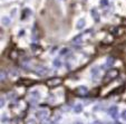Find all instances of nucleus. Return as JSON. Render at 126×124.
Returning a JSON list of instances; mask_svg holds the SVG:
<instances>
[{
    "label": "nucleus",
    "instance_id": "obj_1",
    "mask_svg": "<svg viewBox=\"0 0 126 124\" xmlns=\"http://www.w3.org/2000/svg\"><path fill=\"white\" fill-rule=\"evenodd\" d=\"M119 75V72L118 69H110L108 72H106V74H105L104 76V82L105 83H108V82L113 81V79H115L117 76Z\"/></svg>",
    "mask_w": 126,
    "mask_h": 124
},
{
    "label": "nucleus",
    "instance_id": "obj_2",
    "mask_svg": "<svg viewBox=\"0 0 126 124\" xmlns=\"http://www.w3.org/2000/svg\"><path fill=\"white\" fill-rule=\"evenodd\" d=\"M62 78H59V77H52V78L48 79L47 82H46V84H47L48 87H57V86H59L60 84H62Z\"/></svg>",
    "mask_w": 126,
    "mask_h": 124
},
{
    "label": "nucleus",
    "instance_id": "obj_3",
    "mask_svg": "<svg viewBox=\"0 0 126 124\" xmlns=\"http://www.w3.org/2000/svg\"><path fill=\"white\" fill-rule=\"evenodd\" d=\"M36 116L40 122H45L48 119V111L47 110H39L36 113Z\"/></svg>",
    "mask_w": 126,
    "mask_h": 124
},
{
    "label": "nucleus",
    "instance_id": "obj_4",
    "mask_svg": "<svg viewBox=\"0 0 126 124\" xmlns=\"http://www.w3.org/2000/svg\"><path fill=\"white\" fill-rule=\"evenodd\" d=\"M39 100H40V94L37 91H32L29 94V101H30L31 104H36Z\"/></svg>",
    "mask_w": 126,
    "mask_h": 124
},
{
    "label": "nucleus",
    "instance_id": "obj_5",
    "mask_svg": "<svg viewBox=\"0 0 126 124\" xmlns=\"http://www.w3.org/2000/svg\"><path fill=\"white\" fill-rule=\"evenodd\" d=\"M48 68L45 66H43V65H40V66H37V68H36V74L39 75V76H46V75L48 74Z\"/></svg>",
    "mask_w": 126,
    "mask_h": 124
},
{
    "label": "nucleus",
    "instance_id": "obj_6",
    "mask_svg": "<svg viewBox=\"0 0 126 124\" xmlns=\"http://www.w3.org/2000/svg\"><path fill=\"white\" fill-rule=\"evenodd\" d=\"M75 94L78 96H84L88 94V88L86 86H78V87L75 89Z\"/></svg>",
    "mask_w": 126,
    "mask_h": 124
},
{
    "label": "nucleus",
    "instance_id": "obj_7",
    "mask_svg": "<svg viewBox=\"0 0 126 124\" xmlns=\"http://www.w3.org/2000/svg\"><path fill=\"white\" fill-rule=\"evenodd\" d=\"M108 114H110L113 119H116L117 115H118V108H117V106H110V107L108 108Z\"/></svg>",
    "mask_w": 126,
    "mask_h": 124
},
{
    "label": "nucleus",
    "instance_id": "obj_8",
    "mask_svg": "<svg viewBox=\"0 0 126 124\" xmlns=\"http://www.w3.org/2000/svg\"><path fill=\"white\" fill-rule=\"evenodd\" d=\"M85 26H86V20L84 19V18H80V19L77 21V24H76V28L78 29V30H81Z\"/></svg>",
    "mask_w": 126,
    "mask_h": 124
},
{
    "label": "nucleus",
    "instance_id": "obj_9",
    "mask_svg": "<svg viewBox=\"0 0 126 124\" xmlns=\"http://www.w3.org/2000/svg\"><path fill=\"white\" fill-rule=\"evenodd\" d=\"M98 71H99V68H98L97 66L92 68V76H93V78H96V77L99 75V72H98Z\"/></svg>",
    "mask_w": 126,
    "mask_h": 124
},
{
    "label": "nucleus",
    "instance_id": "obj_10",
    "mask_svg": "<svg viewBox=\"0 0 126 124\" xmlns=\"http://www.w3.org/2000/svg\"><path fill=\"white\" fill-rule=\"evenodd\" d=\"M83 40V35H77V36H75L74 38L71 39V41H73V43L74 44H78V43H80V41Z\"/></svg>",
    "mask_w": 126,
    "mask_h": 124
},
{
    "label": "nucleus",
    "instance_id": "obj_11",
    "mask_svg": "<svg viewBox=\"0 0 126 124\" xmlns=\"http://www.w3.org/2000/svg\"><path fill=\"white\" fill-rule=\"evenodd\" d=\"M19 85H26V86H29V85H32L33 82H30L28 79H21V82H19Z\"/></svg>",
    "mask_w": 126,
    "mask_h": 124
},
{
    "label": "nucleus",
    "instance_id": "obj_12",
    "mask_svg": "<svg viewBox=\"0 0 126 124\" xmlns=\"http://www.w3.org/2000/svg\"><path fill=\"white\" fill-rule=\"evenodd\" d=\"M30 15H31V11L29 10V8H26V9L24 10V15H22L21 19L25 20V19H26V17H27V16H30Z\"/></svg>",
    "mask_w": 126,
    "mask_h": 124
},
{
    "label": "nucleus",
    "instance_id": "obj_13",
    "mask_svg": "<svg viewBox=\"0 0 126 124\" xmlns=\"http://www.w3.org/2000/svg\"><path fill=\"white\" fill-rule=\"evenodd\" d=\"M10 58L14 60H16L17 58H18V52H17L16 49H14L11 53H10Z\"/></svg>",
    "mask_w": 126,
    "mask_h": 124
},
{
    "label": "nucleus",
    "instance_id": "obj_14",
    "mask_svg": "<svg viewBox=\"0 0 126 124\" xmlns=\"http://www.w3.org/2000/svg\"><path fill=\"white\" fill-rule=\"evenodd\" d=\"M91 14H92V16H94V18H95L96 21H98V19H99V16H98L97 10H96V9H92Z\"/></svg>",
    "mask_w": 126,
    "mask_h": 124
},
{
    "label": "nucleus",
    "instance_id": "obj_15",
    "mask_svg": "<svg viewBox=\"0 0 126 124\" xmlns=\"http://www.w3.org/2000/svg\"><path fill=\"white\" fill-rule=\"evenodd\" d=\"M1 22H2L3 26H8V25L10 24V18H8V17H2V20H1Z\"/></svg>",
    "mask_w": 126,
    "mask_h": 124
},
{
    "label": "nucleus",
    "instance_id": "obj_16",
    "mask_svg": "<svg viewBox=\"0 0 126 124\" xmlns=\"http://www.w3.org/2000/svg\"><path fill=\"white\" fill-rule=\"evenodd\" d=\"M81 111H83V106H81L80 104L75 105V107H74V112L75 113H80Z\"/></svg>",
    "mask_w": 126,
    "mask_h": 124
},
{
    "label": "nucleus",
    "instance_id": "obj_17",
    "mask_svg": "<svg viewBox=\"0 0 126 124\" xmlns=\"http://www.w3.org/2000/svg\"><path fill=\"white\" fill-rule=\"evenodd\" d=\"M52 65H54V67H57L58 68V67L62 66V62H60L59 59H55L54 60V63H52Z\"/></svg>",
    "mask_w": 126,
    "mask_h": 124
},
{
    "label": "nucleus",
    "instance_id": "obj_18",
    "mask_svg": "<svg viewBox=\"0 0 126 124\" xmlns=\"http://www.w3.org/2000/svg\"><path fill=\"white\" fill-rule=\"evenodd\" d=\"M99 5L100 6H107V5H108V0H100Z\"/></svg>",
    "mask_w": 126,
    "mask_h": 124
},
{
    "label": "nucleus",
    "instance_id": "obj_19",
    "mask_svg": "<svg viewBox=\"0 0 126 124\" xmlns=\"http://www.w3.org/2000/svg\"><path fill=\"white\" fill-rule=\"evenodd\" d=\"M113 62H114V59H113V58H110V59H108V60H107L106 67H110V66H112V65H113Z\"/></svg>",
    "mask_w": 126,
    "mask_h": 124
},
{
    "label": "nucleus",
    "instance_id": "obj_20",
    "mask_svg": "<svg viewBox=\"0 0 126 124\" xmlns=\"http://www.w3.org/2000/svg\"><path fill=\"white\" fill-rule=\"evenodd\" d=\"M121 116H122V119H123L124 121H126V110H124L123 112H122V115H121Z\"/></svg>",
    "mask_w": 126,
    "mask_h": 124
},
{
    "label": "nucleus",
    "instance_id": "obj_21",
    "mask_svg": "<svg viewBox=\"0 0 126 124\" xmlns=\"http://www.w3.org/2000/svg\"><path fill=\"white\" fill-rule=\"evenodd\" d=\"M5 103H6L5 98H3V97H1V102H0V106H1V107H3V106H5Z\"/></svg>",
    "mask_w": 126,
    "mask_h": 124
},
{
    "label": "nucleus",
    "instance_id": "obj_22",
    "mask_svg": "<svg viewBox=\"0 0 126 124\" xmlns=\"http://www.w3.org/2000/svg\"><path fill=\"white\" fill-rule=\"evenodd\" d=\"M26 124H37V123H36V121H35V120H33V119H30L28 122H27Z\"/></svg>",
    "mask_w": 126,
    "mask_h": 124
},
{
    "label": "nucleus",
    "instance_id": "obj_23",
    "mask_svg": "<svg viewBox=\"0 0 126 124\" xmlns=\"http://www.w3.org/2000/svg\"><path fill=\"white\" fill-rule=\"evenodd\" d=\"M5 78H6V74H5V72H1V81H5Z\"/></svg>",
    "mask_w": 126,
    "mask_h": 124
},
{
    "label": "nucleus",
    "instance_id": "obj_24",
    "mask_svg": "<svg viewBox=\"0 0 126 124\" xmlns=\"http://www.w3.org/2000/svg\"><path fill=\"white\" fill-rule=\"evenodd\" d=\"M67 52H68V49H67V48H64V49L60 52V55H65V53H67Z\"/></svg>",
    "mask_w": 126,
    "mask_h": 124
},
{
    "label": "nucleus",
    "instance_id": "obj_25",
    "mask_svg": "<svg viewBox=\"0 0 126 124\" xmlns=\"http://www.w3.org/2000/svg\"><path fill=\"white\" fill-rule=\"evenodd\" d=\"M91 124H102L100 122H98V121H95V122H93V123H91Z\"/></svg>",
    "mask_w": 126,
    "mask_h": 124
},
{
    "label": "nucleus",
    "instance_id": "obj_26",
    "mask_svg": "<svg viewBox=\"0 0 126 124\" xmlns=\"http://www.w3.org/2000/svg\"><path fill=\"white\" fill-rule=\"evenodd\" d=\"M114 124H122V123H121V122H115Z\"/></svg>",
    "mask_w": 126,
    "mask_h": 124
},
{
    "label": "nucleus",
    "instance_id": "obj_27",
    "mask_svg": "<svg viewBox=\"0 0 126 124\" xmlns=\"http://www.w3.org/2000/svg\"><path fill=\"white\" fill-rule=\"evenodd\" d=\"M75 124H81V123H80V122H76V123H75Z\"/></svg>",
    "mask_w": 126,
    "mask_h": 124
}]
</instances>
